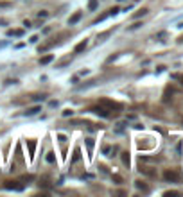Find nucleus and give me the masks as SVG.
<instances>
[{"label": "nucleus", "instance_id": "b1692460", "mask_svg": "<svg viewBox=\"0 0 183 197\" xmlns=\"http://www.w3.org/2000/svg\"><path fill=\"white\" fill-rule=\"evenodd\" d=\"M58 140H59L61 143H65V142H66V136H65V135H59V136H58Z\"/></svg>", "mask_w": 183, "mask_h": 197}, {"label": "nucleus", "instance_id": "39448f33", "mask_svg": "<svg viewBox=\"0 0 183 197\" xmlns=\"http://www.w3.org/2000/svg\"><path fill=\"white\" fill-rule=\"evenodd\" d=\"M38 111H41L40 106H32V108H29L27 111H23V115H25V117H32V115H36Z\"/></svg>", "mask_w": 183, "mask_h": 197}, {"label": "nucleus", "instance_id": "4468645a", "mask_svg": "<svg viewBox=\"0 0 183 197\" xmlns=\"http://www.w3.org/2000/svg\"><path fill=\"white\" fill-rule=\"evenodd\" d=\"M79 159H81V151L76 149V151H74V156H72V163H76V161H79Z\"/></svg>", "mask_w": 183, "mask_h": 197}, {"label": "nucleus", "instance_id": "f8f14e48", "mask_svg": "<svg viewBox=\"0 0 183 197\" xmlns=\"http://www.w3.org/2000/svg\"><path fill=\"white\" fill-rule=\"evenodd\" d=\"M135 186H137L138 190H142V192H147V190H149L147 185H144V181H135Z\"/></svg>", "mask_w": 183, "mask_h": 197}, {"label": "nucleus", "instance_id": "dca6fc26", "mask_svg": "<svg viewBox=\"0 0 183 197\" xmlns=\"http://www.w3.org/2000/svg\"><path fill=\"white\" fill-rule=\"evenodd\" d=\"M163 195H165V197H171V195H178V197H180L181 194H180V192H176V190H171V192H165Z\"/></svg>", "mask_w": 183, "mask_h": 197}, {"label": "nucleus", "instance_id": "20e7f679", "mask_svg": "<svg viewBox=\"0 0 183 197\" xmlns=\"http://www.w3.org/2000/svg\"><path fill=\"white\" fill-rule=\"evenodd\" d=\"M90 111H92V113H95V115H99V117H102V118H108V117H110V111H108L106 108H102L101 104H99V106H93Z\"/></svg>", "mask_w": 183, "mask_h": 197}, {"label": "nucleus", "instance_id": "2eb2a0df", "mask_svg": "<svg viewBox=\"0 0 183 197\" xmlns=\"http://www.w3.org/2000/svg\"><path fill=\"white\" fill-rule=\"evenodd\" d=\"M122 161H124V165L129 167V152H122Z\"/></svg>", "mask_w": 183, "mask_h": 197}, {"label": "nucleus", "instance_id": "5701e85b", "mask_svg": "<svg viewBox=\"0 0 183 197\" xmlns=\"http://www.w3.org/2000/svg\"><path fill=\"white\" fill-rule=\"evenodd\" d=\"M117 13H119V7H111V9H110V13H108V15H117Z\"/></svg>", "mask_w": 183, "mask_h": 197}, {"label": "nucleus", "instance_id": "bb28decb", "mask_svg": "<svg viewBox=\"0 0 183 197\" xmlns=\"http://www.w3.org/2000/svg\"><path fill=\"white\" fill-rule=\"evenodd\" d=\"M176 77L180 79V81H181V84H183V74H181V75H176Z\"/></svg>", "mask_w": 183, "mask_h": 197}, {"label": "nucleus", "instance_id": "f03ea898", "mask_svg": "<svg viewBox=\"0 0 183 197\" xmlns=\"http://www.w3.org/2000/svg\"><path fill=\"white\" fill-rule=\"evenodd\" d=\"M4 188H5V190L22 192V190H23V185H22L20 181H5V183H4Z\"/></svg>", "mask_w": 183, "mask_h": 197}, {"label": "nucleus", "instance_id": "f257e3e1", "mask_svg": "<svg viewBox=\"0 0 183 197\" xmlns=\"http://www.w3.org/2000/svg\"><path fill=\"white\" fill-rule=\"evenodd\" d=\"M99 104H101L102 108H106L108 111H113V109H115V111H120V109H122V104L113 102V100H108V98H102Z\"/></svg>", "mask_w": 183, "mask_h": 197}, {"label": "nucleus", "instance_id": "1a4fd4ad", "mask_svg": "<svg viewBox=\"0 0 183 197\" xmlns=\"http://www.w3.org/2000/svg\"><path fill=\"white\" fill-rule=\"evenodd\" d=\"M52 59H54V56H52V54H47V56H43V58L40 59V63H41V65H49Z\"/></svg>", "mask_w": 183, "mask_h": 197}, {"label": "nucleus", "instance_id": "0eeeda50", "mask_svg": "<svg viewBox=\"0 0 183 197\" xmlns=\"http://www.w3.org/2000/svg\"><path fill=\"white\" fill-rule=\"evenodd\" d=\"M27 145H29V156H34V151H36V140H27Z\"/></svg>", "mask_w": 183, "mask_h": 197}, {"label": "nucleus", "instance_id": "a878e982", "mask_svg": "<svg viewBox=\"0 0 183 197\" xmlns=\"http://www.w3.org/2000/svg\"><path fill=\"white\" fill-rule=\"evenodd\" d=\"M38 39H40V38H38V36H32V38H31V43H36Z\"/></svg>", "mask_w": 183, "mask_h": 197}, {"label": "nucleus", "instance_id": "423d86ee", "mask_svg": "<svg viewBox=\"0 0 183 197\" xmlns=\"http://www.w3.org/2000/svg\"><path fill=\"white\" fill-rule=\"evenodd\" d=\"M81 16H83V13H81V11H77V13H74V15H72V16L68 18V23H70V25H74V23H77V22L81 20Z\"/></svg>", "mask_w": 183, "mask_h": 197}, {"label": "nucleus", "instance_id": "7ed1b4c3", "mask_svg": "<svg viewBox=\"0 0 183 197\" xmlns=\"http://www.w3.org/2000/svg\"><path fill=\"white\" fill-rule=\"evenodd\" d=\"M163 179L165 181H171V183H178L180 181V174L174 172V170H165L163 172Z\"/></svg>", "mask_w": 183, "mask_h": 197}, {"label": "nucleus", "instance_id": "ddd939ff", "mask_svg": "<svg viewBox=\"0 0 183 197\" xmlns=\"http://www.w3.org/2000/svg\"><path fill=\"white\" fill-rule=\"evenodd\" d=\"M7 36H23V29H16V31H7Z\"/></svg>", "mask_w": 183, "mask_h": 197}, {"label": "nucleus", "instance_id": "a211bd4d", "mask_svg": "<svg viewBox=\"0 0 183 197\" xmlns=\"http://www.w3.org/2000/svg\"><path fill=\"white\" fill-rule=\"evenodd\" d=\"M88 7H90V9L93 11V9L97 7V0H90V2H88Z\"/></svg>", "mask_w": 183, "mask_h": 197}, {"label": "nucleus", "instance_id": "393cba45", "mask_svg": "<svg viewBox=\"0 0 183 197\" xmlns=\"http://www.w3.org/2000/svg\"><path fill=\"white\" fill-rule=\"evenodd\" d=\"M34 100H45V95H38V97H34Z\"/></svg>", "mask_w": 183, "mask_h": 197}, {"label": "nucleus", "instance_id": "aec40b11", "mask_svg": "<svg viewBox=\"0 0 183 197\" xmlns=\"http://www.w3.org/2000/svg\"><path fill=\"white\" fill-rule=\"evenodd\" d=\"M72 115H74L72 109H65V111H63V117H72Z\"/></svg>", "mask_w": 183, "mask_h": 197}, {"label": "nucleus", "instance_id": "4be33fe9", "mask_svg": "<svg viewBox=\"0 0 183 197\" xmlns=\"http://www.w3.org/2000/svg\"><path fill=\"white\" fill-rule=\"evenodd\" d=\"M45 16H49L47 11H40V13H38V18H45Z\"/></svg>", "mask_w": 183, "mask_h": 197}, {"label": "nucleus", "instance_id": "9d476101", "mask_svg": "<svg viewBox=\"0 0 183 197\" xmlns=\"http://www.w3.org/2000/svg\"><path fill=\"white\" fill-rule=\"evenodd\" d=\"M140 172H144V174H147V176H151V177L156 176V172H154L153 169H147V167H142V169H140Z\"/></svg>", "mask_w": 183, "mask_h": 197}, {"label": "nucleus", "instance_id": "6e6552de", "mask_svg": "<svg viewBox=\"0 0 183 197\" xmlns=\"http://www.w3.org/2000/svg\"><path fill=\"white\" fill-rule=\"evenodd\" d=\"M86 45H88V41H86V39H83L81 43H77V45H76V48H74V52H76V54H79V52H83V50L86 48Z\"/></svg>", "mask_w": 183, "mask_h": 197}, {"label": "nucleus", "instance_id": "6ab92c4d", "mask_svg": "<svg viewBox=\"0 0 183 197\" xmlns=\"http://www.w3.org/2000/svg\"><path fill=\"white\" fill-rule=\"evenodd\" d=\"M144 15H147V9H140V11L135 15V18H138V16H144Z\"/></svg>", "mask_w": 183, "mask_h": 197}, {"label": "nucleus", "instance_id": "f3484780", "mask_svg": "<svg viewBox=\"0 0 183 197\" xmlns=\"http://www.w3.org/2000/svg\"><path fill=\"white\" fill-rule=\"evenodd\" d=\"M47 161H49V163H54V161H56V156H54V152H49V154H47Z\"/></svg>", "mask_w": 183, "mask_h": 197}, {"label": "nucleus", "instance_id": "412c9836", "mask_svg": "<svg viewBox=\"0 0 183 197\" xmlns=\"http://www.w3.org/2000/svg\"><path fill=\"white\" fill-rule=\"evenodd\" d=\"M113 181L120 185V183H122V177H120V176H117V174H113Z\"/></svg>", "mask_w": 183, "mask_h": 197}, {"label": "nucleus", "instance_id": "9b49d317", "mask_svg": "<svg viewBox=\"0 0 183 197\" xmlns=\"http://www.w3.org/2000/svg\"><path fill=\"white\" fill-rule=\"evenodd\" d=\"M86 147H88V154L92 156V152H93V138H88L86 140Z\"/></svg>", "mask_w": 183, "mask_h": 197}]
</instances>
